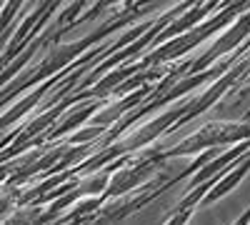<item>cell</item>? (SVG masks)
Returning a JSON list of instances; mask_svg holds the SVG:
<instances>
[{"label":"cell","instance_id":"cell-1","mask_svg":"<svg viewBox=\"0 0 250 225\" xmlns=\"http://www.w3.org/2000/svg\"><path fill=\"white\" fill-rule=\"evenodd\" d=\"M248 8H250L248 3L223 5V8H220V13H218L213 20H208V23H203V25H195L190 33H183V35L173 38L170 43L158 45V50H153L150 55H145V58H143V63H140L138 68H145V65H160V63H168V60L180 58L183 53H188V50H193L195 45H200L205 38H210L213 33H218L220 28H225V25L230 23V20H233L238 13H245Z\"/></svg>","mask_w":250,"mask_h":225},{"label":"cell","instance_id":"cell-2","mask_svg":"<svg viewBox=\"0 0 250 225\" xmlns=\"http://www.w3.org/2000/svg\"><path fill=\"white\" fill-rule=\"evenodd\" d=\"M250 140V123H208L205 128H200L195 135L185 138L180 145L165 150L163 158L170 160L178 155H190L198 150H210L215 145H225V143H243Z\"/></svg>","mask_w":250,"mask_h":225},{"label":"cell","instance_id":"cell-3","mask_svg":"<svg viewBox=\"0 0 250 225\" xmlns=\"http://www.w3.org/2000/svg\"><path fill=\"white\" fill-rule=\"evenodd\" d=\"M250 35V8L235 20V23L228 28L220 38H215V43L210 45V50H205L200 58H195L193 60V65H180L178 70H173L168 78H165V83H170V80H175L178 75H198V73H203V68L205 65H210L213 60H218L220 55H225V53H230V50H235L240 43H245V38Z\"/></svg>","mask_w":250,"mask_h":225},{"label":"cell","instance_id":"cell-4","mask_svg":"<svg viewBox=\"0 0 250 225\" xmlns=\"http://www.w3.org/2000/svg\"><path fill=\"white\" fill-rule=\"evenodd\" d=\"M163 165H165L163 153H148L145 158L135 160L133 165H128V168H125V165H123V168H118V170H115V175H113V178H110V183H108L105 193L100 195V200L125 195L128 190L138 188L140 183H145V180H148L158 168H163Z\"/></svg>","mask_w":250,"mask_h":225},{"label":"cell","instance_id":"cell-5","mask_svg":"<svg viewBox=\"0 0 250 225\" xmlns=\"http://www.w3.org/2000/svg\"><path fill=\"white\" fill-rule=\"evenodd\" d=\"M215 8H220V5H215V3H205V5H190L188 8V13L185 15H180V18H175L173 20V25H168V28H163L155 38H153V45H163V40H173V38H178V35H183V33H190L195 25H200L203 20H205V15H210Z\"/></svg>","mask_w":250,"mask_h":225},{"label":"cell","instance_id":"cell-6","mask_svg":"<svg viewBox=\"0 0 250 225\" xmlns=\"http://www.w3.org/2000/svg\"><path fill=\"white\" fill-rule=\"evenodd\" d=\"M148 95H155V93H150V85H143L140 90H133L130 95H125L120 103H115V105H105L103 110H98V115H95V123H98V128H105L108 123H115L118 118H123L125 115V110H130L133 105H138V103H143Z\"/></svg>","mask_w":250,"mask_h":225},{"label":"cell","instance_id":"cell-7","mask_svg":"<svg viewBox=\"0 0 250 225\" xmlns=\"http://www.w3.org/2000/svg\"><path fill=\"white\" fill-rule=\"evenodd\" d=\"M105 108V100H98V103H90V105H85V108H78V110H73L65 120L60 123V125L50 133V140H55V138H62V135H68L70 130H75L80 123H85V120H90L98 110H103Z\"/></svg>","mask_w":250,"mask_h":225},{"label":"cell","instance_id":"cell-8","mask_svg":"<svg viewBox=\"0 0 250 225\" xmlns=\"http://www.w3.org/2000/svg\"><path fill=\"white\" fill-rule=\"evenodd\" d=\"M20 10V3H10V5H3L0 8V38L5 35V30H8V23L13 20V15Z\"/></svg>","mask_w":250,"mask_h":225},{"label":"cell","instance_id":"cell-9","mask_svg":"<svg viewBox=\"0 0 250 225\" xmlns=\"http://www.w3.org/2000/svg\"><path fill=\"white\" fill-rule=\"evenodd\" d=\"M190 215H193V210H178V213H173V215H170L168 225H185Z\"/></svg>","mask_w":250,"mask_h":225},{"label":"cell","instance_id":"cell-10","mask_svg":"<svg viewBox=\"0 0 250 225\" xmlns=\"http://www.w3.org/2000/svg\"><path fill=\"white\" fill-rule=\"evenodd\" d=\"M10 170H13L10 163H0V183H5L10 178Z\"/></svg>","mask_w":250,"mask_h":225},{"label":"cell","instance_id":"cell-11","mask_svg":"<svg viewBox=\"0 0 250 225\" xmlns=\"http://www.w3.org/2000/svg\"><path fill=\"white\" fill-rule=\"evenodd\" d=\"M248 220H250V210H245V213H243V218H240V220H235L233 225H248Z\"/></svg>","mask_w":250,"mask_h":225}]
</instances>
